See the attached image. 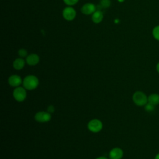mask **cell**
Instances as JSON below:
<instances>
[{"instance_id": "1", "label": "cell", "mask_w": 159, "mask_h": 159, "mask_svg": "<svg viewBox=\"0 0 159 159\" xmlns=\"http://www.w3.org/2000/svg\"><path fill=\"white\" fill-rule=\"evenodd\" d=\"M39 80L34 75H28L23 80L24 87L28 90L35 89L39 85Z\"/></svg>"}, {"instance_id": "5", "label": "cell", "mask_w": 159, "mask_h": 159, "mask_svg": "<svg viewBox=\"0 0 159 159\" xmlns=\"http://www.w3.org/2000/svg\"><path fill=\"white\" fill-rule=\"evenodd\" d=\"M62 14H63V18L65 20L68 21H71L75 18L76 12L74 8L70 6H68L64 8V9L63 10Z\"/></svg>"}, {"instance_id": "6", "label": "cell", "mask_w": 159, "mask_h": 159, "mask_svg": "<svg viewBox=\"0 0 159 159\" xmlns=\"http://www.w3.org/2000/svg\"><path fill=\"white\" fill-rule=\"evenodd\" d=\"M35 119L39 122H47L51 119V114L48 112H38L35 115Z\"/></svg>"}, {"instance_id": "4", "label": "cell", "mask_w": 159, "mask_h": 159, "mask_svg": "<svg viewBox=\"0 0 159 159\" xmlns=\"http://www.w3.org/2000/svg\"><path fill=\"white\" fill-rule=\"evenodd\" d=\"M88 128L91 132L96 133L101 130L102 128V124L101 121L98 119H93L89 122Z\"/></svg>"}, {"instance_id": "18", "label": "cell", "mask_w": 159, "mask_h": 159, "mask_svg": "<svg viewBox=\"0 0 159 159\" xmlns=\"http://www.w3.org/2000/svg\"><path fill=\"white\" fill-rule=\"evenodd\" d=\"M111 1L110 0H101V5L103 7H108L110 6Z\"/></svg>"}, {"instance_id": "15", "label": "cell", "mask_w": 159, "mask_h": 159, "mask_svg": "<svg viewBox=\"0 0 159 159\" xmlns=\"http://www.w3.org/2000/svg\"><path fill=\"white\" fill-rule=\"evenodd\" d=\"M144 106L145 110L147 112H152L155 109V106L149 102H147Z\"/></svg>"}, {"instance_id": "23", "label": "cell", "mask_w": 159, "mask_h": 159, "mask_svg": "<svg viewBox=\"0 0 159 159\" xmlns=\"http://www.w3.org/2000/svg\"><path fill=\"white\" fill-rule=\"evenodd\" d=\"M119 2H122V1H124V0H118Z\"/></svg>"}, {"instance_id": "22", "label": "cell", "mask_w": 159, "mask_h": 159, "mask_svg": "<svg viewBox=\"0 0 159 159\" xmlns=\"http://www.w3.org/2000/svg\"><path fill=\"white\" fill-rule=\"evenodd\" d=\"M154 159H159V153H157V154L155 155Z\"/></svg>"}, {"instance_id": "19", "label": "cell", "mask_w": 159, "mask_h": 159, "mask_svg": "<svg viewBox=\"0 0 159 159\" xmlns=\"http://www.w3.org/2000/svg\"><path fill=\"white\" fill-rule=\"evenodd\" d=\"M54 110H55V108H54V107H53L52 105L49 106L48 107V108H47V111H48V112H50V113L53 112Z\"/></svg>"}, {"instance_id": "10", "label": "cell", "mask_w": 159, "mask_h": 159, "mask_svg": "<svg viewBox=\"0 0 159 159\" xmlns=\"http://www.w3.org/2000/svg\"><path fill=\"white\" fill-rule=\"evenodd\" d=\"M9 84L13 87H18L22 83L20 76L17 75H13L11 76L8 79Z\"/></svg>"}, {"instance_id": "21", "label": "cell", "mask_w": 159, "mask_h": 159, "mask_svg": "<svg viewBox=\"0 0 159 159\" xmlns=\"http://www.w3.org/2000/svg\"><path fill=\"white\" fill-rule=\"evenodd\" d=\"M96 159H108V158H106L104 157H100L97 158Z\"/></svg>"}, {"instance_id": "9", "label": "cell", "mask_w": 159, "mask_h": 159, "mask_svg": "<svg viewBox=\"0 0 159 159\" xmlns=\"http://www.w3.org/2000/svg\"><path fill=\"white\" fill-rule=\"evenodd\" d=\"M40 60V58L38 55L35 53H31L26 57V63L30 66L36 65Z\"/></svg>"}, {"instance_id": "7", "label": "cell", "mask_w": 159, "mask_h": 159, "mask_svg": "<svg viewBox=\"0 0 159 159\" xmlns=\"http://www.w3.org/2000/svg\"><path fill=\"white\" fill-rule=\"evenodd\" d=\"M81 11L85 15L93 14L96 11V6L92 3H86L81 7Z\"/></svg>"}, {"instance_id": "20", "label": "cell", "mask_w": 159, "mask_h": 159, "mask_svg": "<svg viewBox=\"0 0 159 159\" xmlns=\"http://www.w3.org/2000/svg\"><path fill=\"white\" fill-rule=\"evenodd\" d=\"M156 70H157V72L159 73V62L157 64V66H156Z\"/></svg>"}, {"instance_id": "12", "label": "cell", "mask_w": 159, "mask_h": 159, "mask_svg": "<svg viewBox=\"0 0 159 159\" xmlns=\"http://www.w3.org/2000/svg\"><path fill=\"white\" fill-rule=\"evenodd\" d=\"M25 65V61L22 58H16L13 62V67L17 70H21Z\"/></svg>"}, {"instance_id": "8", "label": "cell", "mask_w": 159, "mask_h": 159, "mask_svg": "<svg viewBox=\"0 0 159 159\" xmlns=\"http://www.w3.org/2000/svg\"><path fill=\"white\" fill-rule=\"evenodd\" d=\"M123 157V151L120 148H114L109 152L110 159H121Z\"/></svg>"}, {"instance_id": "13", "label": "cell", "mask_w": 159, "mask_h": 159, "mask_svg": "<svg viewBox=\"0 0 159 159\" xmlns=\"http://www.w3.org/2000/svg\"><path fill=\"white\" fill-rule=\"evenodd\" d=\"M148 102L156 106L159 104V94L152 93L148 96Z\"/></svg>"}, {"instance_id": "2", "label": "cell", "mask_w": 159, "mask_h": 159, "mask_svg": "<svg viewBox=\"0 0 159 159\" xmlns=\"http://www.w3.org/2000/svg\"><path fill=\"white\" fill-rule=\"evenodd\" d=\"M134 102L139 106H143L148 102V97L142 91H137L134 93L132 96Z\"/></svg>"}, {"instance_id": "11", "label": "cell", "mask_w": 159, "mask_h": 159, "mask_svg": "<svg viewBox=\"0 0 159 159\" xmlns=\"http://www.w3.org/2000/svg\"><path fill=\"white\" fill-rule=\"evenodd\" d=\"M91 19H92V20H93V22H94L96 24H98V23L101 22L102 20V19H103V14L99 10L96 11L92 14Z\"/></svg>"}, {"instance_id": "16", "label": "cell", "mask_w": 159, "mask_h": 159, "mask_svg": "<svg viewBox=\"0 0 159 159\" xmlns=\"http://www.w3.org/2000/svg\"><path fill=\"white\" fill-rule=\"evenodd\" d=\"M18 54L21 58H24L27 55V52L25 49L24 48H21L18 51Z\"/></svg>"}, {"instance_id": "14", "label": "cell", "mask_w": 159, "mask_h": 159, "mask_svg": "<svg viewBox=\"0 0 159 159\" xmlns=\"http://www.w3.org/2000/svg\"><path fill=\"white\" fill-rule=\"evenodd\" d=\"M153 35L154 37V38L159 41V25L156 26L153 29V32H152Z\"/></svg>"}, {"instance_id": "17", "label": "cell", "mask_w": 159, "mask_h": 159, "mask_svg": "<svg viewBox=\"0 0 159 159\" xmlns=\"http://www.w3.org/2000/svg\"><path fill=\"white\" fill-rule=\"evenodd\" d=\"M79 0H63V2L68 6H73L76 4Z\"/></svg>"}, {"instance_id": "3", "label": "cell", "mask_w": 159, "mask_h": 159, "mask_svg": "<svg viewBox=\"0 0 159 159\" xmlns=\"http://www.w3.org/2000/svg\"><path fill=\"white\" fill-rule=\"evenodd\" d=\"M26 91L22 87H16L13 91V96L19 102L23 101L26 98Z\"/></svg>"}]
</instances>
